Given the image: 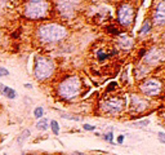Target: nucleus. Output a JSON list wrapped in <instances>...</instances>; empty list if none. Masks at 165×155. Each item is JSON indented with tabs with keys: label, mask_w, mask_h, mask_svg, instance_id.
<instances>
[{
	"label": "nucleus",
	"mask_w": 165,
	"mask_h": 155,
	"mask_svg": "<svg viewBox=\"0 0 165 155\" xmlns=\"http://www.w3.org/2000/svg\"><path fill=\"white\" fill-rule=\"evenodd\" d=\"M67 35L66 27L59 23H47L41 25L36 30V36L43 43H56L62 40Z\"/></svg>",
	"instance_id": "obj_1"
},
{
	"label": "nucleus",
	"mask_w": 165,
	"mask_h": 155,
	"mask_svg": "<svg viewBox=\"0 0 165 155\" xmlns=\"http://www.w3.org/2000/svg\"><path fill=\"white\" fill-rule=\"evenodd\" d=\"M81 92V80L79 76H67L57 87L58 96L63 99H75Z\"/></svg>",
	"instance_id": "obj_2"
},
{
	"label": "nucleus",
	"mask_w": 165,
	"mask_h": 155,
	"mask_svg": "<svg viewBox=\"0 0 165 155\" xmlns=\"http://www.w3.org/2000/svg\"><path fill=\"white\" fill-rule=\"evenodd\" d=\"M49 10L51 5L47 0H27L25 4V16L31 20L45 18Z\"/></svg>",
	"instance_id": "obj_3"
},
{
	"label": "nucleus",
	"mask_w": 165,
	"mask_h": 155,
	"mask_svg": "<svg viewBox=\"0 0 165 155\" xmlns=\"http://www.w3.org/2000/svg\"><path fill=\"white\" fill-rule=\"evenodd\" d=\"M54 71V63L51 58L45 56H37L35 58V67H34V75L36 80L43 81L51 78Z\"/></svg>",
	"instance_id": "obj_4"
},
{
	"label": "nucleus",
	"mask_w": 165,
	"mask_h": 155,
	"mask_svg": "<svg viewBox=\"0 0 165 155\" xmlns=\"http://www.w3.org/2000/svg\"><path fill=\"white\" fill-rule=\"evenodd\" d=\"M124 105H125L124 98H121V97H111V98L104 99V101L102 102L101 110L103 113H106V114L115 115V114L120 113L124 109Z\"/></svg>",
	"instance_id": "obj_5"
},
{
	"label": "nucleus",
	"mask_w": 165,
	"mask_h": 155,
	"mask_svg": "<svg viewBox=\"0 0 165 155\" xmlns=\"http://www.w3.org/2000/svg\"><path fill=\"white\" fill-rule=\"evenodd\" d=\"M80 4V0H56V7L63 17H72Z\"/></svg>",
	"instance_id": "obj_6"
},
{
	"label": "nucleus",
	"mask_w": 165,
	"mask_h": 155,
	"mask_svg": "<svg viewBox=\"0 0 165 155\" xmlns=\"http://www.w3.org/2000/svg\"><path fill=\"white\" fill-rule=\"evenodd\" d=\"M133 16H134V9L130 4L123 3L120 4V7L118 9V18L120 25L124 27L130 26V23L133 22Z\"/></svg>",
	"instance_id": "obj_7"
},
{
	"label": "nucleus",
	"mask_w": 165,
	"mask_h": 155,
	"mask_svg": "<svg viewBox=\"0 0 165 155\" xmlns=\"http://www.w3.org/2000/svg\"><path fill=\"white\" fill-rule=\"evenodd\" d=\"M139 88H141V92L146 96H156L161 91V84L156 79H148L142 83Z\"/></svg>",
	"instance_id": "obj_8"
},
{
	"label": "nucleus",
	"mask_w": 165,
	"mask_h": 155,
	"mask_svg": "<svg viewBox=\"0 0 165 155\" xmlns=\"http://www.w3.org/2000/svg\"><path fill=\"white\" fill-rule=\"evenodd\" d=\"M148 107V102L147 99L142 98L137 95H133L130 97V109L132 111H135V113H142Z\"/></svg>",
	"instance_id": "obj_9"
},
{
	"label": "nucleus",
	"mask_w": 165,
	"mask_h": 155,
	"mask_svg": "<svg viewBox=\"0 0 165 155\" xmlns=\"http://www.w3.org/2000/svg\"><path fill=\"white\" fill-rule=\"evenodd\" d=\"M153 22L159 26L165 25V2H160L156 5L153 12Z\"/></svg>",
	"instance_id": "obj_10"
},
{
	"label": "nucleus",
	"mask_w": 165,
	"mask_h": 155,
	"mask_svg": "<svg viewBox=\"0 0 165 155\" xmlns=\"http://www.w3.org/2000/svg\"><path fill=\"white\" fill-rule=\"evenodd\" d=\"M0 92H2L3 96H5L9 99H14L16 97H17V92H16L13 88L4 85V84H2V83H0Z\"/></svg>",
	"instance_id": "obj_11"
},
{
	"label": "nucleus",
	"mask_w": 165,
	"mask_h": 155,
	"mask_svg": "<svg viewBox=\"0 0 165 155\" xmlns=\"http://www.w3.org/2000/svg\"><path fill=\"white\" fill-rule=\"evenodd\" d=\"M30 135H31V132H30V129H25L22 133L18 136V138H17V145L19 146V147H22V145H23V142L26 141V138L27 137H30Z\"/></svg>",
	"instance_id": "obj_12"
},
{
	"label": "nucleus",
	"mask_w": 165,
	"mask_h": 155,
	"mask_svg": "<svg viewBox=\"0 0 165 155\" xmlns=\"http://www.w3.org/2000/svg\"><path fill=\"white\" fill-rule=\"evenodd\" d=\"M48 127H49V120L47 118H41L36 123V128L39 129V131H47Z\"/></svg>",
	"instance_id": "obj_13"
},
{
	"label": "nucleus",
	"mask_w": 165,
	"mask_h": 155,
	"mask_svg": "<svg viewBox=\"0 0 165 155\" xmlns=\"http://www.w3.org/2000/svg\"><path fill=\"white\" fill-rule=\"evenodd\" d=\"M51 129L53 132V135H56V136L59 135V124L57 120H51Z\"/></svg>",
	"instance_id": "obj_14"
},
{
	"label": "nucleus",
	"mask_w": 165,
	"mask_h": 155,
	"mask_svg": "<svg viewBox=\"0 0 165 155\" xmlns=\"http://www.w3.org/2000/svg\"><path fill=\"white\" fill-rule=\"evenodd\" d=\"M151 30V22L148 21V20H146L145 22H143V26H142V29H141V34H147L148 31Z\"/></svg>",
	"instance_id": "obj_15"
},
{
	"label": "nucleus",
	"mask_w": 165,
	"mask_h": 155,
	"mask_svg": "<svg viewBox=\"0 0 165 155\" xmlns=\"http://www.w3.org/2000/svg\"><path fill=\"white\" fill-rule=\"evenodd\" d=\"M43 115H44V109L43 107H35V110H34V116L36 119H41L43 118Z\"/></svg>",
	"instance_id": "obj_16"
},
{
	"label": "nucleus",
	"mask_w": 165,
	"mask_h": 155,
	"mask_svg": "<svg viewBox=\"0 0 165 155\" xmlns=\"http://www.w3.org/2000/svg\"><path fill=\"white\" fill-rule=\"evenodd\" d=\"M103 138L106 140L107 142H111L112 143V140H114V132L112 131H108L107 133H104L103 135Z\"/></svg>",
	"instance_id": "obj_17"
},
{
	"label": "nucleus",
	"mask_w": 165,
	"mask_h": 155,
	"mask_svg": "<svg viewBox=\"0 0 165 155\" xmlns=\"http://www.w3.org/2000/svg\"><path fill=\"white\" fill-rule=\"evenodd\" d=\"M97 56H98V59H101V61H103V59H106L108 56L106 53H104L103 51H98V53H97Z\"/></svg>",
	"instance_id": "obj_18"
},
{
	"label": "nucleus",
	"mask_w": 165,
	"mask_h": 155,
	"mask_svg": "<svg viewBox=\"0 0 165 155\" xmlns=\"http://www.w3.org/2000/svg\"><path fill=\"white\" fill-rule=\"evenodd\" d=\"M9 75V71L5 69V67H0V78L2 76H8Z\"/></svg>",
	"instance_id": "obj_19"
},
{
	"label": "nucleus",
	"mask_w": 165,
	"mask_h": 155,
	"mask_svg": "<svg viewBox=\"0 0 165 155\" xmlns=\"http://www.w3.org/2000/svg\"><path fill=\"white\" fill-rule=\"evenodd\" d=\"M157 137H159V141H160L161 143H165V133L164 132H159Z\"/></svg>",
	"instance_id": "obj_20"
},
{
	"label": "nucleus",
	"mask_w": 165,
	"mask_h": 155,
	"mask_svg": "<svg viewBox=\"0 0 165 155\" xmlns=\"http://www.w3.org/2000/svg\"><path fill=\"white\" fill-rule=\"evenodd\" d=\"M82 128H84L85 131H94L96 127L94 125H90V124H84V125H82Z\"/></svg>",
	"instance_id": "obj_21"
},
{
	"label": "nucleus",
	"mask_w": 165,
	"mask_h": 155,
	"mask_svg": "<svg viewBox=\"0 0 165 155\" xmlns=\"http://www.w3.org/2000/svg\"><path fill=\"white\" fill-rule=\"evenodd\" d=\"M148 123H150L148 120H143V121H137V123H134V124L139 125V127H145V125H148Z\"/></svg>",
	"instance_id": "obj_22"
},
{
	"label": "nucleus",
	"mask_w": 165,
	"mask_h": 155,
	"mask_svg": "<svg viewBox=\"0 0 165 155\" xmlns=\"http://www.w3.org/2000/svg\"><path fill=\"white\" fill-rule=\"evenodd\" d=\"M108 31H110V32H114V34H116V35L119 34V31L115 29V27H110V26H108Z\"/></svg>",
	"instance_id": "obj_23"
},
{
	"label": "nucleus",
	"mask_w": 165,
	"mask_h": 155,
	"mask_svg": "<svg viewBox=\"0 0 165 155\" xmlns=\"http://www.w3.org/2000/svg\"><path fill=\"white\" fill-rule=\"evenodd\" d=\"M124 142V136H119L118 137V143H123Z\"/></svg>",
	"instance_id": "obj_24"
},
{
	"label": "nucleus",
	"mask_w": 165,
	"mask_h": 155,
	"mask_svg": "<svg viewBox=\"0 0 165 155\" xmlns=\"http://www.w3.org/2000/svg\"><path fill=\"white\" fill-rule=\"evenodd\" d=\"M71 155H85V154H84V153H80V151H74Z\"/></svg>",
	"instance_id": "obj_25"
}]
</instances>
